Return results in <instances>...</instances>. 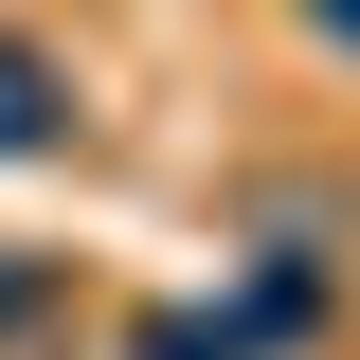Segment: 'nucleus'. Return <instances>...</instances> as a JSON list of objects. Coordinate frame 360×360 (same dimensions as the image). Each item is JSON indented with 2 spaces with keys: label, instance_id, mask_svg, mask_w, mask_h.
<instances>
[{
  "label": "nucleus",
  "instance_id": "nucleus-1",
  "mask_svg": "<svg viewBox=\"0 0 360 360\" xmlns=\"http://www.w3.org/2000/svg\"><path fill=\"white\" fill-rule=\"evenodd\" d=\"M108 144V108H90V54L54 37L37 0H0V180H37V162H90Z\"/></svg>",
  "mask_w": 360,
  "mask_h": 360
},
{
  "label": "nucleus",
  "instance_id": "nucleus-2",
  "mask_svg": "<svg viewBox=\"0 0 360 360\" xmlns=\"http://www.w3.org/2000/svg\"><path fill=\"white\" fill-rule=\"evenodd\" d=\"M72 324H90V270H72V252H37V234H0V360L72 342Z\"/></svg>",
  "mask_w": 360,
  "mask_h": 360
},
{
  "label": "nucleus",
  "instance_id": "nucleus-3",
  "mask_svg": "<svg viewBox=\"0 0 360 360\" xmlns=\"http://www.w3.org/2000/svg\"><path fill=\"white\" fill-rule=\"evenodd\" d=\"M127 360H252V324H162V307H144V324H127Z\"/></svg>",
  "mask_w": 360,
  "mask_h": 360
},
{
  "label": "nucleus",
  "instance_id": "nucleus-4",
  "mask_svg": "<svg viewBox=\"0 0 360 360\" xmlns=\"http://www.w3.org/2000/svg\"><path fill=\"white\" fill-rule=\"evenodd\" d=\"M307 37H324V54H342V72H360V0H307Z\"/></svg>",
  "mask_w": 360,
  "mask_h": 360
}]
</instances>
